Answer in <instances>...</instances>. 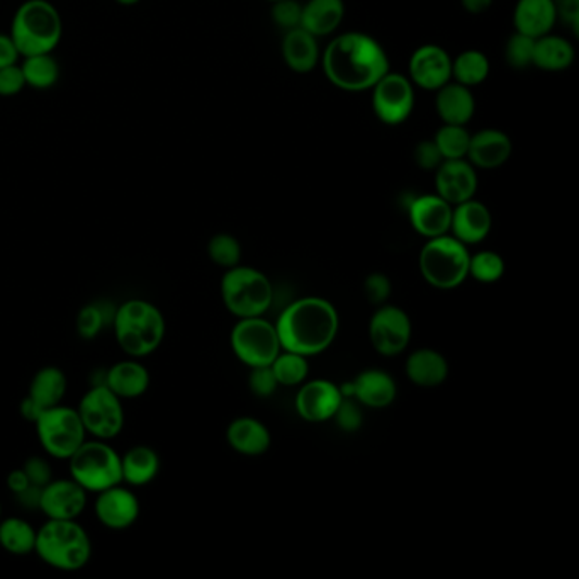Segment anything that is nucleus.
Masks as SVG:
<instances>
[{
  "label": "nucleus",
  "instance_id": "nucleus-1",
  "mask_svg": "<svg viewBox=\"0 0 579 579\" xmlns=\"http://www.w3.org/2000/svg\"><path fill=\"white\" fill-rule=\"evenodd\" d=\"M326 80L344 92H368L391 70L388 51L374 36L347 31L335 36L321 51Z\"/></svg>",
  "mask_w": 579,
  "mask_h": 579
},
{
  "label": "nucleus",
  "instance_id": "nucleus-2",
  "mask_svg": "<svg viewBox=\"0 0 579 579\" xmlns=\"http://www.w3.org/2000/svg\"><path fill=\"white\" fill-rule=\"evenodd\" d=\"M338 326L337 308L318 296L291 303L275 323L282 350L305 357L325 352L337 338Z\"/></svg>",
  "mask_w": 579,
  "mask_h": 579
},
{
  "label": "nucleus",
  "instance_id": "nucleus-3",
  "mask_svg": "<svg viewBox=\"0 0 579 579\" xmlns=\"http://www.w3.org/2000/svg\"><path fill=\"white\" fill-rule=\"evenodd\" d=\"M111 329L119 349L141 360L160 349L167 335V321L157 305L149 299L131 298L116 305Z\"/></svg>",
  "mask_w": 579,
  "mask_h": 579
},
{
  "label": "nucleus",
  "instance_id": "nucleus-4",
  "mask_svg": "<svg viewBox=\"0 0 579 579\" xmlns=\"http://www.w3.org/2000/svg\"><path fill=\"white\" fill-rule=\"evenodd\" d=\"M35 554L56 571L77 572L92 557V542L77 520H47L36 533Z\"/></svg>",
  "mask_w": 579,
  "mask_h": 579
},
{
  "label": "nucleus",
  "instance_id": "nucleus-5",
  "mask_svg": "<svg viewBox=\"0 0 579 579\" xmlns=\"http://www.w3.org/2000/svg\"><path fill=\"white\" fill-rule=\"evenodd\" d=\"M9 35L21 56L53 53L62 40V17L48 0H26L12 17Z\"/></svg>",
  "mask_w": 579,
  "mask_h": 579
},
{
  "label": "nucleus",
  "instance_id": "nucleus-6",
  "mask_svg": "<svg viewBox=\"0 0 579 579\" xmlns=\"http://www.w3.org/2000/svg\"><path fill=\"white\" fill-rule=\"evenodd\" d=\"M224 308L233 317H263L274 303V287L260 270L235 266L224 270L220 284Z\"/></svg>",
  "mask_w": 579,
  "mask_h": 579
},
{
  "label": "nucleus",
  "instance_id": "nucleus-7",
  "mask_svg": "<svg viewBox=\"0 0 579 579\" xmlns=\"http://www.w3.org/2000/svg\"><path fill=\"white\" fill-rule=\"evenodd\" d=\"M471 254L455 236L428 239L420 252V272L435 290H455L469 278Z\"/></svg>",
  "mask_w": 579,
  "mask_h": 579
},
{
  "label": "nucleus",
  "instance_id": "nucleus-8",
  "mask_svg": "<svg viewBox=\"0 0 579 579\" xmlns=\"http://www.w3.org/2000/svg\"><path fill=\"white\" fill-rule=\"evenodd\" d=\"M68 469L87 493L98 494L123 483L121 454L106 440H86L68 459Z\"/></svg>",
  "mask_w": 579,
  "mask_h": 579
},
{
  "label": "nucleus",
  "instance_id": "nucleus-9",
  "mask_svg": "<svg viewBox=\"0 0 579 579\" xmlns=\"http://www.w3.org/2000/svg\"><path fill=\"white\" fill-rule=\"evenodd\" d=\"M36 437L44 454L56 461H68L87 440L77 408L56 404L41 411L35 423Z\"/></svg>",
  "mask_w": 579,
  "mask_h": 579
},
{
  "label": "nucleus",
  "instance_id": "nucleus-10",
  "mask_svg": "<svg viewBox=\"0 0 579 579\" xmlns=\"http://www.w3.org/2000/svg\"><path fill=\"white\" fill-rule=\"evenodd\" d=\"M87 435L92 439H116L125 430L126 413L123 400L106 384H92L77 404Z\"/></svg>",
  "mask_w": 579,
  "mask_h": 579
},
{
  "label": "nucleus",
  "instance_id": "nucleus-11",
  "mask_svg": "<svg viewBox=\"0 0 579 579\" xmlns=\"http://www.w3.org/2000/svg\"><path fill=\"white\" fill-rule=\"evenodd\" d=\"M231 350L248 368L270 365L281 352L275 323L263 317L240 318L230 333Z\"/></svg>",
  "mask_w": 579,
  "mask_h": 579
},
{
  "label": "nucleus",
  "instance_id": "nucleus-12",
  "mask_svg": "<svg viewBox=\"0 0 579 579\" xmlns=\"http://www.w3.org/2000/svg\"><path fill=\"white\" fill-rule=\"evenodd\" d=\"M374 116L386 126H401L415 111V86L407 75L389 70L371 89Z\"/></svg>",
  "mask_w": 579,
  "mask_h": 579
},
{
  "label": "nucleus",
  "instance_id": "nucleus-13",
  "mask_svg": "<svg viewBox=\"0 0 579 579\" xmlns=\"http://www.w3.org/2000/svg\"><path fill=\"white\" fill-rule=\"evenodd\" d=\"M411 326L407 311L398 306L381 305L369 323V338L376 352L384 357L403 353L410 345Z\"/></svg>",
  "mask_w": 579,
  "mask_h": 579
},
{
  "label": "nucleus",
  "instance_id": "nucleus-14",
  "mask_svg": "<svg viewBox=\"0 0 579 579\" xmlns=\"http://www.w3.org/2000/svg\"><path fill=\"white\" fill-rule=\"evenodd\" d=\"M141 503L131 486L119 483L95 494L94 515L99 524L114 532L130 529L140 518Z\"/></svg>",
  "mask_w": 579,
  "mask_h": 579
},
{
  "label": "nucleus",
  "instance_id": "nucleus-15",
  "mask_svg": "<svg viewBox=\"0 0 579 579\" xmlns=\"http://www.w3.org/2000/svg\"><path fill=\"white\" fill-rule=\"evenodd\" d=\"M407 77L415 89L437 92L452 80V56L440 44H422L411 53Z\"/></svg>",
  "mask_w": 579,
  "mask_h": 579
},
{
  "label": "nucleus",
  "instance_id": "nucleus-16",
  "mask_svg": "<svg viewBox=\"0 0 579 579\" xmlns=\"http://www.w3.org/2000/svg\"><path fill=\"white\" fill-rule=\"evenodd\" d=\"M87 503L89 493L72 478L51 479L41 488L40 512L47 520H77Z\"/></svg>",
  "mask_w": 579,
  "mask_h": 579
},
{
  "label": "nucleus",
  "instance_id": "nucleus-17",
  "mask_svg": "<svg viewBox=\"0 0 579 579\" xmlns=\"http://www.w3.org/2000/svg\"><path fill=\"white\" fill-rule=\"evenodd\" d=\"M478 184V170L467 158L443 160L435 170V194L452 206L473 200Z\"/></svg>",
  "mask_w": 579,
  "mask_h": 579
},
{
  "label": "nucleus",
  "instance_id": "nucleus-18",
  "mask_svg": "<svg viewBox=\"0 0 579 579\" xmlns=\"http://www.w3.org/2000/svg\"><path fill=\"white\" fill-rule=\"evenodd\" d=\"M344 400L340 386L329 379L303 383L296 395V410L303 420L310 423L329 422Z\"/></svg>",
  "mask_w": 579,
  "mask_h": 579
},
{
  "label": "nucleus",
  "instance_id": "nucleus-19",
  "mask_svg": "<svg viewBox=\"0 0 579 579\" xmlns=\"http://www.w3.org/2000/svg\"><path fill=\"white\" fill-rule=\"evenodd\" d=\"M452 208L439 194H422L408 204V218L419 235L435 239L449 233Z\"/></svg>",
  "mask_w": 579,
  "mask_h": 579
},
{
  "label": "nucleus",
  "instance_id": "nucleus-20",
  "mask_svg": "<svg viewBox=\"0 0 579 579\" xmlns=\"http://www.w3.org/2000/svg\"><path fill=\"white\" fill-rule=\"evenodd\" d=\"M340 389L344 396L353 398L362 407L376 408V410L395 403L396 393H398L391 374L381 369H368V371L360 372L352 383L345 384Z\"/></svg>",
  "mask_w": 579,
  "mask_h": 579
},
{
  "label": "nucleus",
  "instance_id": "nucleus-21",
  "mask_svg": "<svg viewBox=\"0 0 579 579\" xmlns=\"http://www.w3.org/2000/svg\"><path fill=\"white\" fill-rule=\"evenodd\" d=\"M513 141L505 131L486 128L471 134L467 160L476 170H497L510 160Z\"/></svg>",
  "mask_w": 579,
  "mask_h": 579
},
{
  "label": "nucleus",
  "instance_id": "nucleus-22",
  "mask_svg": "<svg viewBox=\"0 0 579 579\" xmlns=\"http://www.w3.org/2000/svg\"><path fill=\"white\" fill-rule=\"evenodd\" d=\"M491 227H493V216L481 201L473 197L452 208L449 233L459 242L464 243L466 247L481 243L486 236L490 235Z\"/></svg>",
  "mask_w": 579,
  "mask_h": 579
},
{
  "label": "nucleus",
  "instance_id": "nucleus-23",
  "mask_svg": "<svg viewBox=\"0 0 579 579\" xmlns=\"http://www.w3.org/2000/svg\"><path fill=\"white\" fill-rule=\"evenodd\" d=\"M150 381L152 377L146 365L133 357L119 360L104 372V384L121 400L141 398L149 391Z\"/></svg>",
  "mask_w": 579,
  "mask_h": 579
},
{
  "label": "nucleus",
  "instance_id": "nucleus-24",
  "mask_svg": "<svg viewBox=\"0 0 579 579\" xmlns=\"http://www.w3.org/2000/svg\"><path fill=\"white\" fill-rule=\"evenodd\" d=\"M281 53L286 67L294 74H311L320 65L321 50L318 38L301 26L284 31Z\"/></svg>",
  "mask_w": 579,
  "mask_h": 579
},
{
  "label": "nucleus",
  "instance_id": "nucleus-25",
  "mask_svg": "<svg viewBox=\"0 0 579 579\" xmlns=\"http://www.w3.org/2000/svg\"><path fill=\"white\" fill-rule=\"evenodd\" d=\"M435 111L443 125L467 126L476 114L473 89L450 80L435 92Z\"/></svg>",
  "mask_w": 579,
  "mask_h": 579
},
{
  "label": "nucleus",
  "instance_id": "nucleus-26",
  "mask_svg": "<svg viewBox=\"0 0 579 579\" xmlns=\"http://www.w3.org/2000/svg\"><path fill=\"white\" fill-rule=\"evenodd\" d=\"M556 23V0H518L513 9L515 31L533 40L552 33Z\"/></svg>",
  "mask_w": 579,
  "mask_h": 579
},
{
  "label": "nucleus",
  "instance_id": "nucleus-27",
  "mask_svg": "<svg viewBox=\"0 0 579 579\" xmlns=\"http://www.w3.org/2000/svg\"><path fill=\"white\" fill-rule=\"evenodd\" d=\"M227 440L231 449L248 458L266 454L272 443L269 428L252 416L233 420L227 428Z\"/></svg>",
  "mask_w": 579,
  "mask_h": 579
},
{
  "label": "nucleus",
  "instance_id": "nucleus-28",
  "mask_svg": "<svg viewBox=\"0 0 579 579\" xmlns=\"http://www.w3.org/2000/svg\"><path fill=\"white\" fill-rule=\"evenodd\" d=\"M160 467V455L153 447H131L121 455L123 483L131 488L152 485L157 479Z\"/></svg>",
  "mask_w": 579,
  "mask_h": 579
},
{
  "label": "nucleus",
  "instance_id": "nucleus-29",
  "mask_svg": "<svg viewBox=\"0 0 579 579\" xmlns=\"http://www.w3.org/2000/svg\"><path fill=\"white\" fill-rule=\"evenodd\" d=\"M407 376L420 388H437L449 377V362L434 349H419L407 359Z\"/></svg>",
  "mask_w": 579,
  "mask_h": 579
},
{
  "label": "nucleus",
  "instance_id": "nucleus-30",
  "mask_svg": "<svg viewBox=\"0 0 579 579\" xmlns=\"http://www.w3.org/2000/svg\"><path fill=\"white\" fill-rule=\"evenodd\" d=\"M344 17V0H308L303 4L301 28L317 38H325L340 28Z\"/></svg>",
  "mask_w": 579,
  "mask_h": 579
},
{
  "label": "nucleus",
  "instance_id": "nucleus-31",
  "mask_svg": "<svg viewBox=\"0 0 579 579\" xmlns=\"http://www.w3.org/2000/svg\"><path fill=\"white\" fill-rule=\"evenodd\" d=\"M576 50L571 41L566 40L563 36L548 35L540 36L536 40V48H533L532 67L539 68L542 72L568 70L575 63Z\"/></svg>",
  "mask_w": 579,
  "mask_h": 579
},
{
  "label": "nucleus",
  "instance_id": "nucleus-32",
  "mask_svg": "<svg viewBox=\"0 0 579 579\" xmlns=\"http://www.w3.org/2000/svg\"><path fill=\"white\" fill-rule=\"evenodd\" d=\"M67 374L56 365H44L35 372L29 383L28 398H31L41 410L62 404L67 395Z\"/></svg>",
  "mask_w": 579,
  "mask_h": 579
},
{
  "label": "nucleus",
  "instance_id": "nucleus-33",
  "mask_svg": "<svg viewBox=\"0 0 579 579\" xmlns=\"http://www.w3.org/2000/svg\"><path fill=\"white\" fill-rule=\"evenodd\" d=\"M36 533L26 518L8 517L0 518V548L9 552L11 556H29L35 554Z\"/></svg>",
  "mask_w": 579,
  "mask_h": 579
},
{
  "label": "nucleus",
  "instance_id": "nucleus-34",
  "mask_svg": "<svg viewBox=\"0 0 579 579\" xmlns=\"http://www.w3.org/2000/svg\"><path fill=\"white\" fill-rule=\"evenodd\" d=\"M490 72V59L481 50H464L452 59V80L469 89L485 83Z\"/></svg>",
  "mask_w": 579,
  "mask_h": 579
},
{
  "label": "nucleus",
  "instance_id": "nucleus-35",
  "mask_svg": "<svg viewBox=\"0 0 579 579\" xmlns=\"http://www.w3.org/2000/svg\"><path fill=\"white\" fill-rule=\"evenodd\" d=\"M114 310H116V305L106 299L83 305L75 318L77 335L82 340H95L113 323Z\"/></svg>",
  "mask_w": 579,
  "mask_h": 579
},
{
  "label": "nucleus",
  "instance_id": "nucleus-36",
  "mask_svg": "<svg viewBox=\"0 0 579 579\" xmlns=\"http://www.w3.org/2000/svg\"><path fill=\"white\" fill-rule=\"evenodd\" d=\"M26 86L36 90H47L55 86L60 79V65L51 53L43 55L24 56L23 65Z\"/></svg>",
  "mask_w": 579,
  "mask_h": 579
},
{
  "label": "nucleus",
  "instance_id": "nucleus-37",
  "mask_svg": "<svg viewBox=\"0 0 579 579\" xmlns=\"http://www.w3.org/2000/svg\"><path fill=\"white\" fill-rule=\"evenodd\" d=\"M270 368L274 371L279 386H286V388L299 386V384L305 383L306 377L310 374L308 357L290 352V350H281L274 362L270 364Z\"/></svg>",
  "mask_w": 579,
  "mask_h": 579
},
{
  "label": "nucleus",
  "instance_id": "nucleus-38",
  "mask_svg": "<svg viewBox=\"0 0 579 579\" xmlns=\"http://www.w3.org/2000/svg\"><path fill=\"white\" fill-rule=\"evenodd\" d=\"M435 145L442 153L443 160L466 158L471 133L466 126L442 125L434 137Z\"/></svg>",
  "mask_w": 579,
  "mask_h": 579
},
{
  "label": "nucleus",
  "instance_id": "nucleus-39",
  "mask_svg": "<svg viewBox=\"0 0 579 579\" xmlns=\"http://www.w3.org/2000/svg\"><path fill=\"white\" fill-rule=\"evenodd\" d=\"M505 274V260L498 252L483 250L471 255L469 275L481 284H494Z\"/></svg>",
  "mask_w": 579,
  "mask_h": 579
},
{
  "label": "nucleus",
  "instance_id": "nucleus-40",
  "mask_svg": "<svg viewBox=\"0 0 579 579\" xmlns=\"http://www.w3.org/2000/svg\"><path fill=\"white\" fill-rule=\"evenodd\" d=\"M208 257L213 263L224 270L239 266L242 259V245L230 233H218L208 242Z\"/></svg>",
  "mask_w": 579,
  "mask_h": 579
},
{
  "label": "nucleus",
  "instance_id": "nucleus-41",
  "mask_svg": "<svg viewBox=\"0 0 579 579\" xmlns=\"http://www.w3.org/2000/svg\"><path fill=\"white\" fill-rule=\"evenodd\" d=\"M533 48H536V40L530 36L520 35V33H513L510 40L506 41L505 60L510 67L515 70H525V68L532 67Z\"/></svg>",
  "mask_w": 579,
  "mask_h": 579
},
{
  "label": "nucleus",
  "instance_id": "nucleus-42",
  "mask_svg": "<svg viewBox=\"0 0 579 579\" xmlns=\"http://www.w3.org/2000/svg\"><path fill=\"white\" fill-rule=\"evenodd\" d=\"M303 4L298 0H275L270 9V16L278 28L290 29L301 26Z\"/></svg>",
  "mask_w": 579,
  "mask_h": 579
},
{
  "label": "nucleus",
  "instance_id": "nucleus-43",
  "mask_svg": "<svg viewBox=\"0 0 579 579\" xmlns=\"http://www.w3.org/2000/svg\"><path fill=\"white\" fill-rule=\"evenodd\" d=\"M335 422H337L338 428L344 432H357L362 427L364 423V415H362V404L359 401L349 398V396H344L340 407L335 411L333 415Z\"/></svg>",
  "mask_w": 579,
  "mask_h": 579
},
{
  "label": "nucleus",
  "instance_id": "nucleus-44",
  "mask_svg": "<svg viewBox=\"0 0 579 579\" xmlns=\"http://www.w3.org/2000/svg\"><path fill=\"white\" fill-rule=\"evenodd\" d=\"M248 388L259 398H269V396L274 395L275 389L279 388V383L272 368L270 365L252 368L250 376H248Z\"/></svg>",
  "mask_w": 579,
  "mask_h": 579
},
{
  "label": "nucleus",
  "instance_id": "nucleus-45",
  "mask_svg": "<svg viewBox=\"0 0 579 579\" xmlns=\"http://www.w3.org/2000/svg\"><path fill=\"white\" fill-rule=\"evenodd\" d=\"M365 298L371 305L381 306L388 301L391 294V281L388 275L381 272H372L364 282Z\"/></svg>",
  "mask_w": 579,
  "mask_h": 579
},
{
  "label": "nucleus",
  "instance_id": "nucleus-46",
  "mask_svg": "<svg viewBox=\"0 0 579 579\" xmlns=\"http://www.w3.org/2000/svg\"><path fill=\"white\" fill-rule=\"evenodd\" d=\"M413 158H415V164L419 165L420 169L428 170V172H435L443 162L442 153L435 145L434 138L420 141L413 150Z\"/></svg>",
  "mask_w": 579,
  "mask_h": 579
},
{
  "label": "nucleus",
  "instance_id": "nucleus-47",
  "mask_svg": "<svg viewBox=\"0 0 579 579\" xmlns=\"http://www.w3.org/2000/svg\"><path fill=\"white\" fill-rule=\"evenodd\" d=\"M23 471L28 476L29 483L38 488H43L53 479L51 464L43 455H31L23 464Z\"/></svg>",
  "mask_w": 579,
  "mask_h": 579
},
{
  "label": "nucleus",
  "instance_id": "nucleus-48",
  "mask_svg": "<svg viewBox=\"0 0 579 579\" xmlns=\"http://www.w3.org/2000/svg\"><path fill=\"white\" fill-rule=\"evenodd\" d=\"M24 87H26V79H24L23 68L17 63L0 68V98L17 95Z\"/></svg>",
  "mask_w": 579,
  "mask_h": 579
},
{
  "label": "nucleus",
  "instance_id": "nucleus-49",
  "mask_svg": "<svg viewBox=\"0 0 579 579\" xmlns=\"http://www.w3.org/2000/svg\"><path fill=\"white\" fill-rule=\"evenodd\" d=\"M557 20L571 26L575 35L579 29V0H556Z\"/></svg>",
  "mask_w": 579,
  "mask_h": 579
},
{
  "label": "nucleus",
  "instance_id": "nucleus-50",
  "mask_svg": "<svg viewBox=\"0 0 579 579\" xmlns=\"http://www.w3.org/2000/svg\"><path fill=\"white\" fill-rule=\"evenodd\" d=\"M20 59V51L12 41L11 35H0V68L14 65Z\"/></svg>",
  "mask_w": 579,
  "mask_h": 579
},
{
  "label": "nucleus",
  "instance_id": "nucleus-51",
  "mask_svg": "<svg viewBox=\"0 0 579 579\" xmlns=\"http://www.w3.org/2000/svg\"><path fill=\"white\" fill-rule=\"evenodd\" d=\"M16 497L17 503H20L23 509L26 510H38L40 512V498H41V488L38 486H29L23 493L14 494Z\"/></svg>",
  "mask_w": 579,
  "mask_h": 579
},
{
  "label": "nucleus",
  "instance_id": "nucleus-52",
  "mask_svg": "<svg viewBox=\"0 0 579 579\" xmlns=\"http://www.w3.org/2000/svg\"><path fill=\"white\" fill-rule=\"evenodd\" d=\"M5 485H8V490L11 491L12 494H20L23 493L26 488H29L31 483H29L28 476L24 473L23 467H20V469L11 471V473L8 474Z\"/></svg>",
  "mask_w": 579,
  "mask_h": 579
},
{
  "label": "nucleus",
  "instance_id": "nucleus-53",
  "mask_svg": "<svg viewBox=\"0 0 579 579\" xmlns=\"http://www.w3.org/2000/svg\"><path fill=\"white\" fill-rule=\"evenodd\" d=\"M21 416H23L26 422L35 423L36 420H38V416L41 415V408L38 407V404L35 403V401L31 400V398H24L23 401H21Z\"/></svg>",
  "mask_w": 579,
  "mask_h": 579
},
{
  "label": "nucleus",
  "instance_id": "nucleus-54",
  "mask_svg": "<svg viewBox=\"0 0 579 579\" xmlns=\"http://www.w3.org/2000/svg\"><path fill=\"white\" fill-rule=\"evenodd\" d=\"M461 5L467 14L479 16L493 5V0H461Z\"/></svg>",
  "mask_w": 579,
  "mask_h": 579
},
{
  "label": "nucleus",
  "instance_id": "nucleus-55",
  "mask_svg": "<svg viewBox=\"0 0 579 579\" xmlns=\"http://www.w3.org/2000/svg\"><path fill=\"white\" fill-rule=\"evenodd\" d=\"M116 4L125 5V8H131V5H137L141 0H114Z\"/></svg>",
  "mask_w": 579,
  "mask_h": 579
},
{
  "label": "nucleus",
  "instance_id": "nucleus-56",
  "mask_svg": "<svg viewBox=\"0 0 579 579\" xmlns=\"http://www.w3.org/2000/svg\"><path fill=\"white\" fill-rule=\"evenodd\" d=\"M0 518H2V505H0Z\"/></svg>",
  "mask_w": 579,
  "mask_h": 579
},
{
  "label": "nucleus",
  "instance_id": "nucleus-57",
  "mask_svg": "<svg viewBox=\"0 0 579 579\" xmlns=\"http://www.w3.org/2000/svg\"><path fill=\"white\" fill-rule=\"evenodd\" d=\"M267 2H275V0H267Z\"/></svg>",
  "mask_w": 579,
  "mask_h": 579
}]
</instances>
